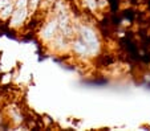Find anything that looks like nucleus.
<instances>
[{"mask_svg": "<svg viewBox=\"0 0 150 131\" xmlns=\"http://www.w3.org/2000/svg\"><path fill=\"white\" fill-rule=\"evenodd\" d=\"M27 16V8H19L12 15V25H20L23 24Z\"/></svg>", "mask_w": 150, "mask_h": 131, "instance_id": "f257e3e1", "label": "nucleus"}, {"mask_svg": "<svg viewBox=\"0 0 150 131\" xmlns=\"http://www.w3.org/2000/svg\"><path fill=\"white\" fill-rule=\"evenodd\" d=\"M57 28V21H52V23H49L48 25L44 28V31H42V34H44V37H51L52 34L54 33V31H56Z\"/></svg>", "mask_w": 150, "mask_h": 131, "instance_id": "f03ea898", "label": "nucleus"}, {"mask_svg": "<svg viewBox=\"0 0 150 131\" xmlns=\"http://www.w3.org/2000/svg\"><path fill=\"white\" fill-rule=\"evenodd\" d=\"M27 1H28V0H19V1H17V8H25Z\"/></svg>", "mask_w": 150, "mask_h": 131, "instance_id": "7ed1b4c3", "label": "nucleus"}]
</instances>
